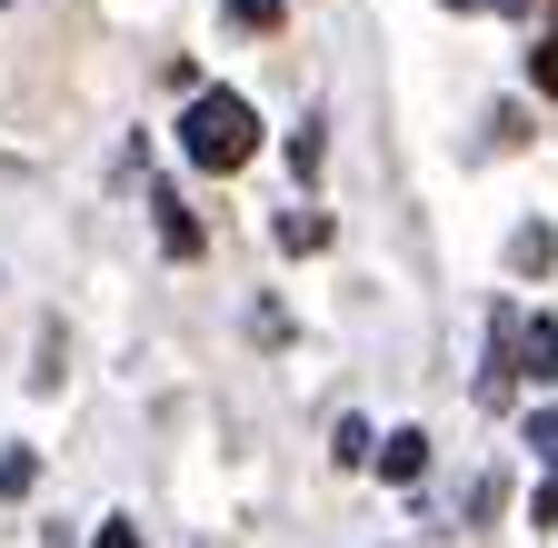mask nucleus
Returning a JSON list of instances; mask_svg holds the SVG:
<instances>
[{
	"label": "nucleus",
	"instance_id": "obj_1",
	"mask_svg": "<svg viewBox=\"0 0 558 548\" xmlns=\"http://www.w3.org/2000/svg\"><path fill=\"white\" fill-rule=\"evenodd\" d=\"M180 160L209 170V180L250 170V160H259V110H250L240 90H190V110H180Z\"/></svg>",
	"mask_w": 558,
	"mask_h": 548
},
{
	"label": "nucleus",
	"instance_id": "obj_2",
	"mask_svg": "<svg viewBox=\"0 0 558 548\" xmlns=\"http://www.w3.org/2000/svg\"><path fill=\"white\" fill-rule=\"evenodd\" d=\"M379 478H389V489H418V468H429V439H418V429H389L379 439V459H369Z\"/></svg>",
	"mask_w": 558,
	"mask_h": 548
},
{
	"label": "nucleus",
	"instance_id": "obj_3",
	"mask_svg": "<svg viewBox=\"0 0 558 548\" xmlns=\"http://www.w3.org/2000/svg\"><path fill=\"white\" fill-rule=\"evenodd\" d=\"M519 369L538 389H558V319H519Z\"/></svg>",
	"mask_w": 558,
	"mask_h": 548
},
{
	"label": "nucleus",
	"instance_id": "obj_4",
	"mask_svg": "<svg viewBox=\"0 0 558 548\" xmlns=\"http://www.w3.org/2000/svg\"><path fill=\"white\" fill-rule=\"evenodd\" d=\"M548 259H558V240H548V230L529 220V230L509 240V269H519V280H538V269H548Z\"/></svg>",
	"mask_w": 558,
	"mask_h": 548
},
{
	"label": "nucleus",
	"instance_id": "obj_5",
	"mask_svg": "<svg viewBox=\"0 0 558 548\" xmlns=\"http://www.w3.org/2000/svg\"><path fill=\"white\" fill-rule=\"evenodd\" d=\"M279 240L310 259V249H329V220H319V210H290V220H279Z\"/></svg>",
	"mask_w": 558,
	"mask_h": 548
},
{
	"label": "nucleus",
	"instance_id": "obj_6",
	"mask_svg": "<svg viewBox=\"0 0 558 548\" xmlns=\"http://www.w3.org/2000/svg\"><path fill=\"white\" fill-rule=\"evenodd\" d=\"M160 240H170V249H180V259H190V249H199V220H190V210H180V199H160Z\"/></svg>",
	"mask_w": 558,
	"mask_h": 548
},
{
	"label": "nucleus",
	"instance_id": "obj_7",
	"mask_svg": "<svg viewBox=\"0 0 558 548\" xmlns=\"http://www.w3.org/2000/svg\"><path fill=\"white\" fill-rule=\"evenodd\" d=\"M360 459H379V439H369L360 419H339V468H360Z\"/></svg>",
	"mask_w": 558,
	"mask_h": 548
},
{
	"label": "nucleus",
	"instance_id": "obj_8",
	"mask_svg": "<svg viewBox=\"0 0 558 548\" xmlns=\"http://www.w3.org/2000/svg\"><path fill=\"white\" fill-rule=\"evenodd\" d=\"M529 81H538V90H548V100H558V31H548V40H538V50H529Z\"/></svg>",
	"mask_w": 558,
	"mask_h": 548
},
{
	"label": "nucleus",
	"instance_id": "obj_9",
	"mask_svg": "<svg viewBox=\"0 0 558 548\" xmlns=\"http://www.w3.org/2000/svg\"><path fill=\"white\" fill-rule=\"evenodd\" d=\"M279 21V0H230V31H269Z\"/></svg>",
	"mask_w": 558,
	"mask_h": 548
},
{
	"label": "nucleus",
	"instance_id": "obj_10",
	"mask_svg": "<svg viewBox=\"0 0 558 548\" xmlns=\"http://www.w3.org/2000/svg\"><path fill=\"white\" fill-rule=\"evenodd\" d=\"M529 449H538V459L558 468V409H538V419H529Z\"/></svg>",
	"mask_w": 558,
	"mask_h": 548
},
{
	"label": "nucleus",
	"instance_id": "obj_11",
	"mask_svg": "<svg viewBox=\"0 0 558 548\" xmlns=\"http://www.w3.org/2000/svg\"><path fill=\"white\" fill-rule=\"evenodd\" d=\"M529 519H538V528H558V478H548V489L529 499Z\"/></svg>",
	"mask_w": 558,
	"mask_h": 548
},
{
	"label": "nucleus",
	"instance_id": "obj_12",
	"mask_svg": "<svg viewBox=\"0 0 558 548\" xmlns=\"http://www.w3.org/2000/svg\"><path fill=\"white\" fill-rule=\"evenodd\" d=\"M90 548H140V528H130V519H110V528H100Z\"/></svg>",
	"mask_w": 558,
	"mask_h": 548
},
{
	"label": "nucleus",
	"instance_id": "obj_13",
	"mask_svg": "<svg viewBox=\"0 0 558 548\" xmlns=\"http://www.w3.org/2000/svg\"><path fill=\"white\" fill-rule=\"evenodd\" d=\"M0 11H11V0H0Z\"/></svg>",
	"mask_w": 558,
	"mask_h": 548
}]
</instances>
